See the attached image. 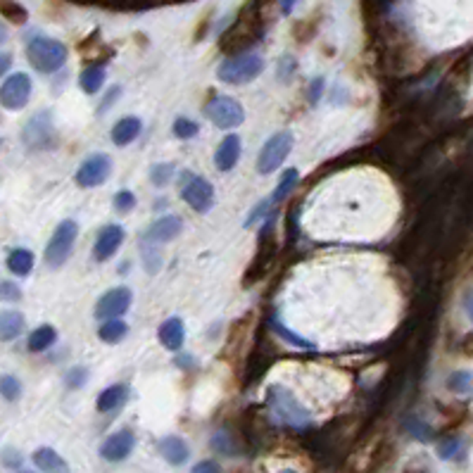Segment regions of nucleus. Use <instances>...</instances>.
Listing matches in <instances>:
<instances>
[{"label":"nucleus","mask_w":473,"mask_h":473,"mask_svg":"<svg viewBox=\"0 0 473 473\" xmlns=\"http://www.w3.org/2000/svg\"><path fill=\"white\" fill-rule=\"evenodd\" d=\"M269 414L276 423L288 428H297V431H304V428L312 423V416H309L307 409H304L302 404L295 400V395H292L288 388H283V385H271Z\"/></svg>","instance_id":"1"},{"label":"nucleus","mask_w":473,"mask_h":473,"mask_svg":"<svg viewBox=\"0 0 473 473\" xmlns=\"http://www.w3.org/2000/svg\"><path fill=\"white\" fill-rule=\"evenodd\" d=\"M27 58L36 72L55 74L67 62V46L51 36H31L27 41Z\"/></svg>","instance_id":"2"},{"label":"nucleus","mask_w":473,"mask_h":473,"mask_svg":"<svg viewBox=\"0 0 473 473\" xmlns=\"http://www.w3.org/2000/svg\"><path fill=\"white\" fill-rule=\"evenodd\" d=\"M264 72V60L254 53H245V55H235V58L223 60L216 70V77L223 84H247V81H254L259 74Z\"/></svg>","instance_id":"3"},{"label":"nucleus","mask_w":473,"mask_h":473,"mask_svg":"<svg viewBox=\"0 0 473 473\" xmlns=\"http://www.w3.org/2000/svg\"><path fill=\"white\" fill-rule=\"evenodd\" d=\"M77 235H79L77 221L72 219L60 221V226L55 228L53 238L48 240V247H46V264L51 266V269H60V266L72 257Z\"/></svg>","instance_id":"4"},{"label":"nucleus","mask_w":473,"mask_h":473,"mask_svg":"<svg viewBox=\"0 0 473 473\" xmlns=\"http://www.w3.org/2000/svg\"><path fill=\"white\" fill-rule=\"evenodd\" d=\"M205 117L212 119L214 127L226 131V129H235L245 122V110H242V105L235 101V98L216 96L205 105Z\"/></svg>","instance_id":"5"},{"label":"nucleus","mask_w":473,"mask_h":473,"mask_svg":"<svg viewBox=\"0 0 473 473\" xmlns=\"http://www.w3.org/2000/svg\"><path fill=\"white\" fill-rule=\"evenodd\" d=\"M290 150H292V134L290 131L273 134L271 138L264 143L262 150H259L257 171L259 174H273L285 162V157L290 155Z\"/></svg>","instance_id":"6"},{"label":"nucleus","mask_w":473,"mask_h":473,"mask_svg":"<svg viewBox=\"0 0 473 473\" xmlns=\"http://www.w3.org/2000/svg\"><path fill=\"white\" fill-rule=\"evenodd\" d=\"M31 98V77L24 72L12 74L0 86V105L10 112L22 110Z\"/></svg>","instance_id":"7"},{"label":"nucleus","mask_w":473,"mask_h":473,"mask_svg":"<svg viewBox=\"0 0 473 473\" xmlns=\"http://www.w3.org/2000/svg\"><path fill=\"white\" fill-rule=\"evenodd\" d=\"M181 197L190 209H195L197 214H205V212H209L212 205H214V188H212L207 179L193 174V176H188V181L183 183Z\"/></svg>","instance_id":"8"},{"label":"nucleus","mask_w":473,"mask_h":473,"mask_svg":"<svg viewBox=\"0 0 473 473\" xmlns=\"http://www.w3.org/2000/svg\"><path fill=\"white\" fill-rule=\"evenodd\" d=\"M112 174V160L108 155H91L89 160L77 169V183L81 188H96V186H103L110 179Z\"/></svg>","instance_id":"9"},{"label":"nucleus","mask_w":473,"mask_h":473,"mask_svg":"<svg viewBox=\"0 0 473 473\" xmlns=\"http://www.w3.org/2000/svg\"><path fill=\"white\" fill-rule=\"evenodd\" d=\"M131 290L127 288V285H119V288H112L108 290L105 295L98 300L96 304V316L98 319H119L122 314L129 312V307H131Z\"/></svg>","instance_id":"10"},{"label":"nucleus","mask_w":473,"mask_h":473,"mask_svg":"<svg viewBox=\"0 0 473 473\" xmlns=\"http://www.w3.org/2000/svg\"><path fill=\"white\" fill-rule=\"evenodd\" d=\"M122 242H124V228L117 226V223H108L96 238L93 259L96 262H108L110 257H115V252L122 247Z\"/></svg>","instance_id":"11"},{"label":"nucleus","mask_w":473,"mask_h":473,"mask_svg":"<svg viewBox=\"0 0 473 473\" xmlns=\"http://www.w3.org/2000/svg\"><path fill=\"white\" fill-rule=\"evenodd\" d=\"M134 447H136V435L129 431V428H124V431L112 433L110 438L105 440L101 447V454L108 462H124V459L134 452Z\"/></svg>","instance_id":"12"},{"label":"nucleus","mask_w":473,"mask_h":473,"mask_svg":"<svg viewBox=\"0 0 473 473\" xmlns=\"http://www.w3.org/2000/svg\"><path fill=\"white\" fill-rule=\"evenodd\" d=\"M181 228H183L181 216H176V214L160 216L157 221L150 223V228H148V233H145V240L148 242H169L181 233Z\"/></svg>","instance_id":"13"},{"label":"nucleus","mask_w":473,"mask_h":473,"mask_svg":"<svg viewBox=\"0 0 473 473\" xmlns=\"http://www.w3.org/2000/svg\"><path fill=\"white\" fill-rule=\"evenodd\" d=\"M240 160V138L235 134L226 136L214 153V164L219 171H231Z\"/></svg>","instance_id":"14"},{"label":"nucleus","mask_w":473,"mask_h":473,"mask_svg":"<svg viewBox=\"0 0 473 473\" xmlns=\"http://www.w3.org/2000/svg\"><path fill=\"white\" fill-rule=\"evenodd\" d=\"M127 400H129V385L115 383L98 395V412H103V414L117 412V409H122L124 404H127Z\"/></svg>","instance_id":"15"},{"label":"nucleus","mask_w":473,"mask_h":473,"mask_svg":"<svg viewBox=\"0 0 473 473\" xmlns=\"http://www.w3.org/2000/svg\"><path fill=\"white\" fill-rule=\"evenodd\" d=\"M183 340H186V328H183L181 319L171 316V319H167L160 326V342L167 347V350L179 352L183 347Z\"/></svg>","instance_id":"16"},{"label":"nucleus","mask_w":473,"mask_h":473,"mask_svg":"<svg viewBox=\"0 0 473 473\" xmlns=\"http://www.w3.org/2000/svg\"><path fill=\"white\" fill-rule=\"evenodd\" d=\"M160 454L174 466H181L188 462L190 450L188 445L183 443V438H176V435H167V438L160 440Z\"/></svg>","instance_id":"17"},{"label":"nucleus","mask_w":473,"mask_h":473,"mask_svg":"<svg viewBox=\"0 0 473 473\" xmlns=\"http://www.w3.org/2000/svg\"><path fill=\"white\" fill-rule=\"evenodd\" d=\"M141 129H143V124L138 117H122V119L112 127V143L119 148L129 145V143H134L138 138Z\"/></svg>","instance_id":"18"},{"label":"nucleus","mask_w":473,"mask_h":473,"mask_svg":"<svg viewBox=\"0 0 473 473\" xmlns=\"http://www.w3.org/2000/svg\"><path fill=\"white\" fill-rule=\"evenodd\" d=\"M34 464L39 466L43 473H70L67 462L55 450H51V447H41V450H36L34 452Z\"/></svg>","instance_id":"19"},{"label":"nucleus","mask_w":473,"mask_h":473,"mask_svg":"<svg viewBox=\"0 0 473 473\" xmlns=\"http://www.w3.org/2000/svg\"><path fill=\"white\" fill-rule=\"evenodd\" d=\"M24 331V316L17 309H8V312H0V340L8 342L20 338Z\"/></svg>","instance_id":"20"},{"label":"nucleus","mask_w":473,"mask_h":473,"mask_svg":"<svg viewBox=\"0 0 473 473\" xmlns=\"http://www.w3.org/2000/svg\"><path fill=\"white\" fill-rule=\"evenodd\" d=\"M55 340H58V331H55L51 323H43V326H39L34 333L29 335V350L31 352H46L48 347L55 345Z\"/></svg>","instance_id":"21"},{"label":"nucleus","mask_w":473,"mask_h":473,"mask_svg":"<svg viewBox=\"0 0 473 473\" xmlns=\"http://www.w3.org/2000/svg\"><path fill=\"white\" fill-rule=\"evenodd\" d=\"M8 269L15 273V276H29V271L34 269V252L27 250V247L12 250L8 257Z\"/></svg>","instance_id":"22"},{"label":"nucleus","mask_w":473,"mask_h":473,"mask_svg":"<svg viewBox=\"0 0 473 473\" xmlns=\"http://www.w3.org/2000/svg\"><path fill=\"white\" fill-rule=\"evenodd\" d=\"M24 136H27V143L34 148H43V141H46V136H51V122L46 119V115H39L34 117V119L29 122L27 131H24Z\"/></svg>","instance_id":"23"},{"label":"nucleus","mask_w":473,"mask_h":473,"mask_svg":"<svg viewBox=\"0 0 473 473\" xmlns=\"http://www.w3.org/2000/svg\"><path fill=\"white\" fill-rule=\"evenodd\" d=\"M103 84H105V67H98V65L86 67L79 77V86L84 89V93H89V96L101 91Z\"/></svg>","instance_id":"24"},{"label":"nucleus","mask_w":473,"mask_h":473,"mask_svg":"<svg viewBox=\"0 0 473 473\" xmlns=\"http://www.w3.org/2000/svg\"><path fill=\"white\" fill-rule=\"evenodd\" d=\"M127 333H129V326L122 319H108L101 328H98L101 340L110 342V345H115V342L124 340V338H127Z\"/></svg>","instance_id":"25"},{"label":"nucleus","mask_w":473,"mask_h":473,"mask_svg":"<svg viewBox=\"0 0 473 473\" xmlns=\"http://www.w3.org/2000/svg\"><path fill=\"white\" fill-rule=\"evenodd\" d=\"M297 179H300V171H297V169H288V171L283 174L281 183L276 186V190H273L271 197H269V202L273 205V207H276V205L281 202V200H285V195H290V193L295 190Z\"/></svg>","instance_id":"26"},{"label":"nucleus","mask_w":473,"mask_h":473,"mask_svg":"<svg viewBox=\"0 0 473 473\" xmlns=\"http://www.w3.org/2000/svg\"><path fill=\"white\" fill-rule=\"evenodd\" d=\"M471 385H473V378H471V371H452L450 378H447V388L452 390V393L457 395H469L471 393Z\"/></svg>","instance_id":"27"},{"label":"nucleus","mask_w":473,"mask_h":473,"mask_svg":"<svg viewBox=\"0 0 473 473\" xmlns=\"http://www.w3.org/2000/svg\"><path fill=\"white\" fill-rule=\"evenodd\" d=\"M0 395L8 402H15L22 395V383L15 376H0Z\"/></svg>","instance_id":"28"},{"label":"nucleus","mask_w":473,"mask_h":473,"mask_svg":"<svg viewBox=\"0 0 473 473\" xmlns=\"http://www.w3.org/2000/svg\"><path fill=\"white\" fill-rule=\"evenodd\" d=\"M195 134H197V124L193 119H188V117H179V119L174 122V136H176V138L188 141Z\"/></svg>","instance_id":"29"},{"label":"nucleus","mask_w":473,"mask_h":473,"mask_svg":"<svg viewBox=\"0 0 473 473\" xmlns=\"http://www.w3.org/2000/svg\"><path fill=\"white\" fill-rule=\"evenodd\" d=\"M212 447H214L216 452H221V454H238V447H235L233 438L226 431H219L214 438H212Z\"/></svg>","instance_id":"30"},{"label":"nucleus","mask_w":473,"mask_h":473,"mask_svg":"<svg viewBox=\"0 0 473 473\" xmlns=\"http://www.w3.org/2000/svg\"><path fill=\"white\" fill-rule=\"evenodd\" d=\"M404 428H407L409 433L414 435L416 440H431L433 438V428L428 426V423H423V421H416V419H407V423H404Z\"/></svg>","instance_id":"31"},{"label":"nucleus","mask_w":473,"mask_h":473,"mask_svg":"<svg viewBox=\"0 0 473 473\" xmlns=\"http://www.w3.org/2000/svg\"><path fill=\"white\" fill-rule=\"evenodd\" d=\"M86 381H89V369H86V366H74V369L67 373L65 385L70 390H77V388H84Z\"/></svg>","instance_id":"32"},{"label":"nucleus","mask_w":473,"mask_h":473,"mask_svg":"<svg viewBox=\"0 0 473 473\" xmlns=\"http://www.w3.org/2000/svg\"><path fill=\"white\" fill-rule=\"evenodd\" d=\"M171 176H174V164H155L150 169V181L155 186H160V188L169 183Z\"/></svg>","instance_id":"33"},{"label":"nucleus","mask_w":473,"mask_h":473,"mask_svg":"<svg viewBox=\"0 0 473 473\" xmlns=\"http://www.w3.org/2000/svg\"><path fill=\"white\" fill-rule=\"evenodd\" d=\"M462 452V440L459 438H447L438 445V457L440 459H454Z\"/></svg>","instance_id":"34"},{"label":"nucleus","mask_w":473,"mask_h":473,"mask_svg":"<svg viewBox=\"0 0 473 473\" xmlns=\"http://www.w3.org/2000/svg\"><path fill=\"white\" fill-rule=\"evenodd\" d=\"M273 326H276V331L281 333L288 342H292V345H295V347H302V350H312V347H314V342L304 340V338H300V335H295L292 331H288V328H285L283 323H278V321H276V323H273Z\"/></svg>","instance_id":"35"},{"label":"nucleus","mask_w":473,"mask_h":473,"mask_svg":"<svg viewBox=\"0 0 473 473\" xmlns=\"http://www.w3.org/2000/svg\"><path fill=\"white\" fill-rule=\"evenodd\" d=\"M112 205H115L117 212H131L136 207V195L131 190H119L115 195V202Z\"/></svg>","instance_id":"36"},{"label":"nucleus","mask_w":473,"mask_h":473,"mask_svg":"<svg viewBox=\"0 0 473 473\" xmlns=\"http://www.w3.org/2000/svg\"><path fill=\"white\" fill-rule=\"evenodd\" d=\"M0 300H3V302H17V300H22L20 285H15L12 281H3V283H0Z\"/></svg>","instance_id":"37"},{"label":"nucleus","mask_w":473,"mask_h":473,"mask_svg":"<svg viewBox=\"0 0 473 473\" xmlns=\"http://www.w3.org/2000/svg\"><path fill=\"white\" fill-rule=\"evenodd\" d=\"M323 89H326V81H323L321 77H316L312 81V86H309V103H312V105L319 103L321 96H323Z\"/></svg>","instance_id":"38"},{"label":"nucleus","mask_w":473,"mask_h":473,"mask_svg":"<svg viewBox=\"0 0 473 473\" xmlns=\"http://www.w3.org/2000/svg\"><path fill=\"white\" fill-rule=\"evenodd\" d=\"M190 473H221V466L207 459V462H197L195 466H193Z\"/></svg>","instance_id":"39"},{"label":"nucleus","mask_w":473,"mask_h":473,"mask_svg":"<svg viewBox=\"0 0 473 473\" xmlns=\"http://www.w3.org/2000/svg\"><path fill=\"white\" fill-rule=\"evenodd\" d=\"M3 462H5V466H20L22 464V454L20 452H15V450H5L3 452Z\"/></svg>","instance_id":"40"},{"label":"nucleus","mask_w":473,"mask_h":473,"mask_svg":"<svg viewBox=\"0 0 473 473\" xmlns=\"http://www.w3.org/2000/svg\"><path fill=\"white\" fill-rule=\"evenodd\" d=\"M10 65H12V55L10 53H0V77H3V74L10 70Z\"/></svg>","instance_id":"41"},{"label":"nucleus","mask_w":473,"mask_h":473,"mask_svg":"<svg viewBox=\"0 0 473 473\" xmlns=\"http://www.w3.org/2000/svg\"><path fill=\"white\" fill-rule=\"evenodd\" d=\"M285 70H288V74H292L295 72V62H292L290 58H283V62H281V72H278V77H285Z\"/></svg>","instance_id":"42"},{"label":"nucleus","mask_w":473,"mask_h":473,"mask_svg":"<svg viewBox=\"0 0 473 473\" xmlns=\"http://www.w3.org/2000/svg\"><path fill=\"white\" fill-rule=\"evenodd\" d=\"M119 93H122V89H119V86H117V89H112V91L108 93V98H105V105H103V108H101V112H105V110H108L110 105L115 103V98L119 96Z\"/></svg>","instance_id":"43"},{"label":"nucleus","mask_w":473,"mask_h":473,"mask_svg":"<svg viewBox=\"0 0 473 473\" xmlns=\"http://www.w3.org/2000/svg\"><path fill=\"white\" fill-rule=\"evenodd\" d=\"M295 3H297V0H281V12H283V15H290V12L295 10Z\"/></svg>","instance_id":"44"},{"label":"nucleus","mask_w":473,"mask_h":473,"mask_svg":"<svg viewBox=\"0 0 473 473\" xmlns=\"http://www.w3.org/2000/svg\"><path fill=\"white\" fill-rule=\"evenodd\" d=\"M5 39H8V29H5V24L0 22V43H5Z\"/></svg>","instance_id":"45"}]
</instances>
